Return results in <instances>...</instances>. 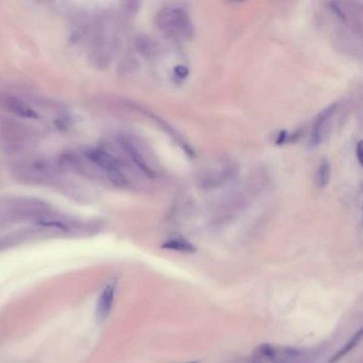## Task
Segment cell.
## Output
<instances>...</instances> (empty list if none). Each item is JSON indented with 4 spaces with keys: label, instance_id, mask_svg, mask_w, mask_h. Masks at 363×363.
Returning <instances> with one entry per match:
<instances>
[{
    "label": "cell",
    "instance_id": "obj_1",
    "mask_svg": "<svg viewBox=\"0 0 363 363\" xmlns=\"http://www.w3.org/2000/svg\"><path fill=\"white\" fill-rule=\"evenodd\" d=\"M155 24L166 38L175 41L189 40L194 32L190 15L183 8L162 9L155 16Z\"/></svg>",
    "mask_w": 363,
    "mask_h": 363
},
{
    "label": "cell",
    "instance_id": "obj_2",
    "mask_svg": "<svg viewBox=\"0 0 363 363\" xmlns=\"http://www.w3.org/2000/svg\"><path fill=\"white\" fill-rule=\"evenodd\" d=\"M116 290L117 280L115 278H111L102 286L99 296L97 298L95 308V317L99 324L104 323L110 316L114 306Z\"/></svg>",
    "mask_w": 363,
    "mask_h": 363
},
{
    "label": "cell",
    "instance_id": "obj_3",
    "mask_svg": "<svg viewBox=\"0 0 363 363\" xmlns=\"http://www.w3.org/2000/svg\"><path fill=\"white\" fill-rule=\"evenodd\" d=\"M238 173L239 168L237 164H225L221 169L213 170L205 175L201 179V187L205 190L217 189L235 177Z\"/></svg>",
    "mask_w": 363,
    "mask_h": 363
},
{
    "label": "cell",
    "instance_id": "obj_4",
    "mask_svg": "<svg viewBox=\"0 0 363 363\" xmlns=\"http://www.w3.org/2000/svg\"><path fill=\"white\" fill-rule=\"evenodd\" d=\"M0 108L25 119L38 118V113L20 98L11 94H0Z\"/></svg>",
    "mask_w": 363,
    "mask_h": 363
},
{
    "label": "cell",
    "instance_id": "obj_5",
    "mask_svg": "<svg viewBox=\"0 0 363 363\" xmlns=\"http://www.w3.org/2000/svg\"><path fill=\"white\" fill-rule=\"evenodd\" d=\"M336 110H337V104H331L326 109H324L315 118L312 131H311V140H310V144L312 147L317 146L322 142L325 126L328 120L332 117V115L335 114Z\"/></svg>",
    "mask_w": 363,
    "mask_h": 363
},
{
    "label": "cell",
    "instance_id": "obj_6",
    "mask_svg": "<svg viewBox=\"0 0 363 363\" xmlns=\"http://www.w3.org/2000/svg\"><path fill=\"white\" fill-rule=\"evenodd\" d=\"M85 155L90 161L98 165L100 169L104 170L105 172L120 169L119 161L104 149H101V148L89 149L86 151Z\"/></svg>",
    "mask_w": 363,
    "mask_h": 363
},
{
    "label": "cell",
    "instance_id": "obj_7",
    "mask_svg": "<svg viewBox=\"0 0 363 363\" xmlns=\"http://www.w3.org/2000/svg\"><path fill=\"white\" fill-rule=\"evenodd\" d=\"M120 144H122V147L124 148V150L128 154V156L131 158V160L135 163V165H137L138 168L147 177L154 178L156 176L155 172L151 170V168L148 165V163L145 161L143 156L140 154V151L137 148H135V146L129 140L123 138L122 140H120Z\"/></svg>",
    "mask_w": 363,
    "mask_h": 363
},
{
    "label": "cell",
    "instance_id": "obj_8",
    "mask_svg": "<svg viewBox=\"0 0 363 363\" xmlns=\"http://www.w3.org/2000/svg\"><path fill=\"white\" fill-rule=\"evenodd\" d=\"M163 249L184 252V253H194L197 250L196 246L189 242L187 239L181 237H174L165 241L161 246Z\"/></svg>",
    "mask_w": 363,
    "mask_h": 363
},
{
    "label": "cell",
    "instance_id": "obj_9",
    "mask_svg": "<svg viewBox=\"0 0 363 363\" xmlns=\"http://www.w3.org/2000/svg\"><path fill=\"white\" fill-rule=\"evenodd\" d=\"M361 338H362V329H359L357 334H355L339 352H337L334 356H332V358L328 361V363H338L344 356H346L354 350V347H356L358 343L361 341Z\"/></svg>",
    "mask_w": 363,
    "mask_h": 363
},
{
    "label": "cell",
    "instance_id": "obj_10",
    "mask_svg": "<svg viewBox=\"0 0 363 363\" xmlns=\"http://www.w3.org/2000/svg\"><path fill=\"white\" fill-rule=\"evenodd\" d=\"M331 166L327 159H323L316 172V185L319 188H325L330 180Z\"/></svg>",
    "mask_w": 363,
    "mask_h": 363
},
{
    "label": "cell",
    "instance_id": "obj_11",
    "mask_svg": "<svg viewBox=\"0 0 363 363\" xmlns=\"http://www.w3.org/2000/svg\"><path fill=\"white\" fill-rule=\"evenodd\" d=\"M107 176H108L109 180L111 181V183L115 187L124 188V187H126L128 185V180H127L126 176L123 174V172L120 171V169L107 172Z\"/></svg>",
    "mask_w": 363,
    "mask_h": 363
},
{
    "label": "cell",
    "instance_id": "obj_12",
    "mask_svg": "<svg viewBox=\"0 0 363 363\" xmlns=\"http://www.w3.org/2000/svg\"><path fill=\"white\" fill-rule=\"evenodd\" d=\"M175 74L178 78L184 79L189 75V69L184 65H178L175 67Z\"/></svg>",
    "mask_w": 363,
    "mask_h": 363
},
{
    "label": "cell",
    "instance_id": "obj_13",
    "mask_svg": "<svg viewBox=\"0 0 363 363\" xmlns=\"http://www.w3.org/2000/svg\"><path fill=\"white\" fill-rule=\"evenodd\" d=\"M289 139H290V137H289L288 132H285V131H281V132L279 133V135H278L277 140H276V144L281 145V144H283V143H285V142H288V140H289Z\"/></svg>",
    "mask_w": 363,
    "mask_h": 363
},
{
    "label": "cell",
    "instance_id": "obj_14",
    "mask_svg": "<svg viewBox=\"0 0 363 363\" xmlns=\"http://www.w3.org/2000/svg\"><path fill=\"white\" fill-rule=\"evenodd\" d=\"M356 156H357L358 162H359L360 164H362V142H361V141L357 144V147H356Z\"/></svg>",
    "mask_w": 363,
    "mask_h": 363
},
{
    "label": "cell",
    "instance_id": "obj_15",
    "mask_svg": "<svg viewBox=\"0 0 363 363\" xmlns=\"http://www.w3.org/2000/svg\"><path fill=\"white\" fill-rule=\"evenodd\" d=\"M181 363H198V361H189V362H181Z\"/></svg>",
    "mask_w": 363,
    "mask_h": 363
}]
</instances>
